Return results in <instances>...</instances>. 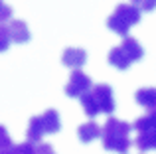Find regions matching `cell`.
<instances>
[{
  "instance_id": "1",
  "label": "cell",
  "mask_w": 156,
  "mask_h": 154,
  "mask_svg": "<svg viewBox=\"0 0 156 154\" xmlns=\"http://www.w3.org/2000/svg\"><path fill=\"white\" fill-rule=\"evenodd\" d=\"M130 124L125 123L121 119H115V117H109L107 123L101 128V142H103L105 150L117 152V154H126L133 144L130 140Z\"/></svg>"
},
{
  "instance_id": "2",
  "label": "cell",
  "mask_w": 156,
  "mask_h": 154,
  "mask_svg": "<svg viewBox=\"0 0 156 154\" xmlns=\"http://www.w3.org/2000/svg\"><path fill=\"white\" fill-rule=\"evenodd\" d=\"M81 107L83 113L87 117H97L101 113H111L115 111V97H113V89L107 83L93 85L83 97H81Z\"/></svg>"
},
{
  "instance_id": "3",
  "label": "cell",
  "mask_w": 156,
  "mask_h": 154,
  "mask_svg": "<svg viewBox=\"0 0 156 154\" xmlns=\"http://www.w3.org/2000/svg\"><path fill=\"white\" fill-rule=\"evenodd\" d=\"M140 22V10L133 4H119L115 8V12L109 16L107 20V26H109L111 32L126 38L129 36V30L134 26V24Z\"/></svg>"
},
{
  "instance_id": "4",
  "label": "cell",
  "mask_w": 156,
  "mask_h": 154,
  "mask_svg": "<svg viewBox=\"0 0 156 154\" xmlns=\"http://www.w3.org/2000/svg\"><path fill=\"white\" fill-rule=\"evenodd\" d=\"M91 87H93L91 77H89L87 73H83L81 69H73L71 75H69L67 85H65V95L67 97H79L81 99Z\"/></svg>"
},
{
  "instance_id": "5",
  "label": "cell",
  "mask_w": 156,
  "mask_h": 154,
  "mask_svg": "<svg viewBox=\"0 0 156 154\" xmlns=\"http://www.w3.org/2000/svg\"><path fill=\"white\" fill-rule=\"evenodd\" d=\"M85 61H87V51L81 50V47H67L61 55V63L65 67H71V69L83 67Z\"/></svg>"
},
{
  "instance_id": "6",
  "label": "cell",
  "mask_w": 156,
  "mask_h": 154,
  "mask_svg": "<svg viewBox=\"0 0 156 154\" xmlns=\"http://www.w3.org/2000/svg\"><path fill=\"white\" fill-rule=\"evenodd\" d=\"M8 32H10L12 42L16 44H26L30 40V30H28V24L24 20H10L8 22Z\"/></svg>"
},
{
  "instance_id": "7",
  "label": "cell",
  "mask_w": 156,
  "mask_h": 154,
  "mask_svg": "<svg viewBox=\"0 0 156 154\" xmlns=\"http://www.w3.org/2000/svg\"><path fill=\"white\" fill-rule=\"evenodd\" d=\"M40 119H42V127H44V131H46V135H55V132L61 128L59 113H57L55 109H48V111H44L42 115H40Z\"/></svg>"
},
{
  "instance_id": "8",
  "label": "cell",
  "mask_w": 156,
  "mask_h": 154,
  "mask_svg": "<svg viewBox=\"0 0 156 154\" xmlns=\"http://www.w3.org/2000/svg\"><path fill=\"white\" fill-rule=\"evenodd\" d=\"M134 101L140 107L148 109V111H156V89L154 87H142L134 93Z\"/></svg>"
},
{
  "instance_id": "9",
  "label": "cell",
  "mask_w": 156,
  "mask_h": 154,
  "mask_svg": "<svg viewBox=\"0 0 156 154\" xmlns=\"http://www.w3.org/2000/svg\"><path fill=\"white\" fill-rule=\"evenodd\" d=\"M44 135H46V131H44V127H42V119H40V115L32 117L30 123H28V128H26V138H28V142L38 144L40 140L44 138Z\"/></svg>"
},
{
  "instance_id": "10",
  "label": "cell",
  "mask_w": 156,
  "mask_h": 154,
  "mask_svg": "<svg viewBox=\"0 0 156 154\" xmlns=\"http://www.w3.org/2000/svg\"><path fill=\"white\" fill-rule=\"evenodd\" d=\"M77 135H79L81 142H91V140H95V138L101 136V127L95 121H87V123H83L77 128Z\"/></svg>"
},
{
  "instance_id": "11",
  "label": "cell",
  "mask_w": 156,
  "mask_h": 154,
  "mask_svg": "<svg viewBox=\"0 0 156 154\" xmlns=\"http://www.w3.org/2000/svg\"><path fill=\"white\" fill-rule=\"evenodd\" d=\"M134 146L142 152L156 150V131H142L134 138Z\"/></svg>"
},
{
  "instance_id": "12",
  "label": "cell",
  "mask_w": 156,
  "mask_h": 154,
  "mask_svg": "<svg viewBox=\"0 0 156 154\" xmlns=\"http://www.w3.org/2000/svg\"><path fill=\"white\" fill-rule=\"evenodd\" d=\"M121 47L125 50V54L130 58V61H138V59H142V55H144V50H142V46L138 44V40L130 38V36H126L125 40H122Z\"/></svg>"
},
{
  "instance_id": "13",
  "label": "cell",
  "mask_w": 156,
  "mask_h": 154,
  "mask_svg": "<svg viewBox=\"0 0 156 154\" xmlns=\"http://www.w3.org/2000/svg\"><path fill=\"white\" fill-rule=\"evenodd\" d=\"M109 63L113 67H117V69H129L133 61H130V58L125 54V50H122L121 46H117L109 51Z\"/></svg>"
},
{
  "instance_id": "14",
  "label": "cell",
  "mask_w": 156,
  "mask_h": 154,
  "mask_svg": "<svg viewBox=\"0 0 156 154\" xmlns=\"http://www.w3.org/2000/svg\"><path fill=\"white\" fill-rule=\"evenodd\" d=\"M134 131L136 132H142V131H156V111H148L146 115L138 117L134 121Z\"/></svg>"
},
{
  "instance_id": "15",
  "label": "cell",
  "mask_w": 156,
  "mask_h": 154,
  "mask_svg": "<svg viewBox=\"0 0 156 154\" xmlns=\"http://www.w3.org/2000/svg\"><path fill=\"white\" fill-rule=\"evenodd\" d=\"M10 42L12 38H10V32H8V24H0V54L10 47Z\"/></svg>"
},
{
  "instance_id": "16",
  "label": "cell",
  "mask_w": 156,
  "mask_h": 154,
  "mask_svg": "<svg viewBox=\"0 0 156 154\" xmlns=\"http://www.w3.org/2000/svg\"><path fill=\"white\" fill-rule=\"evenodd\" d=\"M133 6H136L140 12H152L156 8V0H130Z\"/></svg>"
},
{
  "instance_id": "17",
  "label": "cell",
  "mask_w": 156,
  "mask_h": 154,
  "mask_svg": "<svg viewBox=\"0 0 156 154\" xmlns=\"http://www.w3.org/2000/svg\"><path fill=\"white\" fill-rule=\"evenodd\" d=\"M12 18V8L4 0H0V24H6Z\"/></svg>"
},
{
  "instance_id": "18",
  "label": "cell",
  "mask_w": 156,
  "mask_h": 154,
  "mask_svg": "<svg viewBox=\"0 0 156 154\" xmlns=\"http://www.w3.org/2000/svg\"><path fill=\"white\" fill-rule=\"evenodd\" d=\"M16 154H36V144L34 142H22L16 144Z\"/></svg>"
},
{
  "instance_id": "19",
  "label": "cell",
  "mask_w": 156,
  "mask_h": 154,
  "mask_svg": "<svg viewBox=\"0 0 156 154\" xmlns=\"http://www.w3.org/2000/svg\"><path fill=\"white\" fill-rule=\"evenodd\" d=\"M8 146H12V138H10V135H8V131L0 124V150H2V148H8Z\"/></svg>"
},
{
  "instance_id": "20",
  "label": "cell",
  "mask_w": 156,
  "mask_h": 154,
  "mask_svg": "<svg viewBox=\"0 0 156 154\" xmlns=\"http://www.w3.org/2000/svg\"><path fill=\"white\" fill-rule=\"evenodd\" d=\"M36 154H55V150L48 142H38L36 144Z\"/></svg>"
},
{
  "instance_id": "21",
  "label": "cell",
  "mask_w": 156,
  "mask_h": 154,
  "mask_svg": "<svg viewBox=\"0 0 156 154\" xmlns=\"http://www.w3.org/2000/svg\"><path fill=\"white\" fill-rule=\"evenodd\" d=\"M0 154H16V144H12V146H8V148H2Z\"/></svg>"
}]
</instances>
